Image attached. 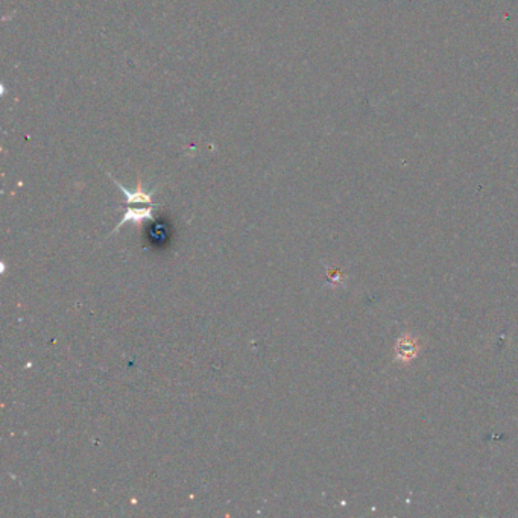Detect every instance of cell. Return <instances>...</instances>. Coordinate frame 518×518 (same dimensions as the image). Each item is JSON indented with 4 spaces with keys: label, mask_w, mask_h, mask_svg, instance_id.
Listing matches in <instances>:
<instances>
[{
    "label": "cell",
    "mask_w": 518,
    "mask_h": 518,
    "mask_svg": "<svg viewBox=\"0 0 518 518\" xmlns=\"http://www.w3.org/2000/svg\"><path fill=\"white\" fill-rule=\"evenodd\" d=\"M109 178H112V180L114 181V184H116L117 188L121 189V192L125 195V197H126V202H128V204H146V206H154V202H152V197H154V193H155L157 190L146 192V190L143 189L142 181L139 180V183H137V189H135L134 192H131V190H128L126 188H123V185H122L121 183L116 181L113 176H109Z\"/></svg>",
    "instance_id": "obj_1"
},
{
    "label": "cell",
    "mask_w": 518,
    "mask_h": 518,
    "mask_svg": "<svg viewBox=\"0 0 518 518\" xmlns=\"http://www.w3.org/2000/svg\"><path fill=\"white\" fill-rule=\"evenodd\" d=\"M152 208H154V206H148V207H143V208H128L125 211V215L122 216L121 222L117 224V227L114 228L112 234L117 233L119 228H122V225L128 224V222H134V224L140 225L143 220L154 219V215H152Z\"/></svg>",
    "instance_id": "obj_2"
}]
</instances>
